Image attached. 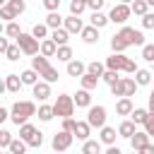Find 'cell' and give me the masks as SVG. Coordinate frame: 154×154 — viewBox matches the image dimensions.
Masks as SVG:
<instances>
[{"label": "cell", "instance_id": "5b68a950", "mask_svg": "<svg viewBox=\"0 0 154 154\" xmlns=\"http://www.w3.org/2000/svg\"><path fill=\"white\" fill-rule=\"evenodd\" d=\"M14 43L22 48V53H24V55H31V58L41 55V41H36V38L31 36V31H29V34L24 31V34H22V36H19Z\"/></svg>", "mask_w": 154, "mask_h": 154}, {"label": "cell", "instance_id": "b9f144b4", "mask_svg": "<svg viewBox=\"0 0 154 154\" xmlns=\"http://www.w3.org/2000/svg\"><path fill=\"white\" fill-rule=\"evenodd\" d=\"M26 147H29V144H26L24 140H14V142L10 144V149H7V152H12V154H24V152H26Z\"/></svg>", "mask_w": 154, "mask_h": 154}, {"label": "cell", "instance_id": "4dcf8cb0", "mask_svg": "<svg viewBox=\"0 0 154 154\" xmlns=\"http://www.w3.org/2000/svg\"><path fill=\"white\" fill-rule=\"evenodd\" d=\"M38 120H43V123H48V120H53L55 118V111H53V106H48V103H41L38 106Z\"/></svg>", "mask_w": 154, "mask_h": 154}, {"label": "cell", "instance_id": "bcb514c9", "mask_svg": "<svg viewBox=\"0 0 154 154\" xmlns=\"http://www.w3.org/2000/svg\"><path fill=\"white\" fill-rule=\"evenodd\" d=\"M43 7L48 10V14L51 12H58L60 10V0H43Z\"/></svg>", "mask_w": 154, "mask_h": 154}, {"label": "cell", "instance_id": "ffe728a7", "mask_svg": "<svg viewBox=\"0 0 154 154\" xmlns=\"http://www.w3.org/2000/svg\"><path fill=\"white\" fill-rule=\"evenodd\" d=\"M31 91H34V96H36L38 101H48V99H51V84H48V82H43V79H41Z\"/></svg>", "mask_w": 154, "mask_h": 154}, {"label": "cell", "instance_id": "8d00e7d4", "mask_svg": "<svg viewBox=\"0 0 154 154\" xmlns=\"http://www.w3.org/2000/svg\"><path fill=\"white\" fill-rule=\"evenodd\" d=\"M55 58H58L60 63H65V65L75 60V58H72V48H70V46H60V48H58V55H55Z\"/></svg>", "mask_w": 154, "mask_h": 154}, {"label": "cell", "instance_id": "4316f807", "mask_svg": "<svg viewBox=\"0 0 154 154\" xmlns=\"http://www.w3.org/2000/svg\"><path fill=\"white\" fill-rule=\"evenodd\" d=\"M149 118H152V113H149L147 108H135L132 116H130V120H132L135 125H142V128H144V123H147Z\"/></svg>", "mask_w": 154, "mask_h": 154}, {"label": "cell", "instance_id": "681fc988", "mask_svg": "<svg viewBox=\"0 0 154 154\" xmlns=\"http://www.w3.org/2000/svg\"><path fill=\"white\" fill-rule=\"evenodd\" d=\"M137 70H140V67H137V63H135V60H130V58H128V63H125V70H123V72H128V75H135V72H137Z\"/></svg>", "mask_w": 154, "mask_h": 154}, {"label": "cell", "instance_id": "9f6ffc18", "mask_svg": "<svg viewBox=\"0 0 154 154\" xmlns=\"http://www.w3.org/2000/svg\"><path fill=\"white\" fill-rule=\"evenodd\" d=\"M2 154H12V152H2Z\"/></svg>", "mask_w": 154, "mask_h": 154}, {"label": "cell", "instance_id": "8fae6325", "mask_svg": "<svg viewBox=\"0 0 154 154\" xmlns=\"http://www.w3.org/2000/svg\"><path fill=\"white\" fill-rule=\"evenodd\" d=\"M72 140H75V135H70V132H55L53 135V140H51V147H53V152L55 154H63L65 149H70L72 147Z\"/></svg>", "mask_w": 154, "mask_h": 154}, {"label": "cell", "instance_id": "30bf717a", "mask_svg": "<svg viewBox=\"0 0 154 154\" xmlns=\"http://www.w3.org/2000/svg\"><path fill=\"white\" fill-rule=\"evenodd\" d=\"M87 123L91 125V128H106V106H91L89 111H87Z\"/></svg>", "mask_w": 154, "mask_h": 154}, {"label": "cell", "instance_id": "ab89813d", "mask_svg": "<svg viewBox=\"0 0 154 154\" xmlns=\"http://www.w3.org/2000/svg\"><path fill=\"white\" fill-rule=\"evenodd\" d=\"M14 142V137H12V132L10 130H0V149H10V144Z\"/></svg>", "mask_w": 154, "mask_h": 154}, {"label": "cell", "instance_id": "603a6c76", "mask_svg": "<svg viewBox=\"0 0 154 154\" xmlns=\"http://www.w3.org/2000/svg\"><path fill=\"white\" fill-rule=\"evenodd\" d=\"M19 77H22V84H26V87H31V89H34V87H36V84L41 82V79H38L41 75H38L36 70H31V67H29V70H24V72H22Z\"/></svg>", "mask_w": 154, "mask_h": 154}, {"label": "cell", "instance_id": "8992f818", "mask_svg": "<svg viewBox=\"0 0 154 154\" xmlns=\"http://www.w3.org/2000/svg\"><path fill=\"white\" fill-rule=\"evenodd\" d=\"M135 91H137V82H135V77H123L118 84L111 87V94L118 96V99H130V96H135Z\"/></svg>", "mask_w": 154, "mask_h": 154}, {"label": "cell", "instance_id": "6f0895ef", "mask_svg": "<svg viewBox=\"0 0 154 154\" xmlns=\"http://www.w3.org/2000/svg\"><path fill=\"white\" fill-rule=\"evenodd\" d=\"M132 154H137V152H132Z\"/></svg>", "mask_w": 154, "mask_h": 154}, {"label": "cell", "instance_id": "9c48e42d", "mask_svg": "<svg viewBox=\"0 0 154 154\" xmlns=\"http://www.w3.org/2000/svg\"><path fill=\"white\" fill-rule=\"evenodd\" d=\"M130 14H132V7H130V5H125V2H118V5H113V7H111L108 19H111L113 24H125V22L130 19Z\"/></svg>", "mask_w": 154, "mask_h": 154}, {"label": "cell", "instance_id": "f5cc1de1", "mask_svg": "<svg viewBox=\"0 0 154 154\" xmlns=\"http://www.w3.org/2000/svg\"><path fill=\"white\" fill-rule=\"evenodd\" d=\"M137 154H154V144L149 142V144H147V147H142V149H140Z\"/></svg>", "mask_w": 154, "mask_h": 154}, {"label": "cell", "instance_id": "db71d44e", "mask_svg": "<svg viewBox=\"0 0 154 154\" xmlns=\"http://www.w3.org/2000/svg\"><path fill=\"white\" fill-rule=\"evenodd\" d=\"M7 118H10V111H7V108H0V123L7 120Z\"/></svg>", "mask_w": 154, "mask_h": 154}, {"label": "cell", "instance_id": "4fadbf2b", "mask_svg": "<svg viewBox=\"0 0 154 154\" xmlns=\"http://www.w3.org/2000/svg\"><path fill=\"white\" fill-rule=\"evenodd\" d=\"M116 137H120V135H118V130H116V128H111V125H106V128H101V130H99V142H101V144L116 147Z\"/></svg>", "mask_w": 154, "mask_h": 154}, {"label": "cell", "instance_id": "c3c4849f", "mask_svg": "<svg viewBox=\"0 0 154 154\" xmlns=\"http://www.w3.org/2000/svg\"><path fill=\"white\" fill-rule=\"evenodd\" d=\"M142 26L144 29H154V12H149V14L142 17Z\"/></svg>", "mask_w": 154, "mask_h": 154}, {"label": "cell", "instance_id": "7402d4cb", "mask_svg": "<svg viewBox=\"0 0 154 154\" xmlns=\"http://www.w3.org/2000/svg\"><path fill=\"white\" fill-rule=\"evenodd\" d=\"M89 135H91V125H89L87 120H77V128H75V137H77V140H82V142H87V140H91Z\"/></svg>", "mask_w": 154, "mask_h": 154}, {"label": "cell", "instance_id": "f907efd6", "mask_svg": "<svg viewBox=\"0 0 154 154\" xmlns=\"http://www.w3.org/2000/svg\"><path fill=\"white\" fill-rule=\"evenodd\" d=\"M144 132H147L149 137H154V116H152V118L144 123Z\"/></svg>", "mask_w": 154, "mask_h": 154}, {"label": "cell", "instance_id": "6da1fadb", "mask_svg": "<svg viewBox=\"0 0 154 154\" xmlns=\"http://www.w3.org/2000/svg\"><path fill=\"white\" fill-rule=\"evenodd\" d=\"M36 113H38V111H36V103H34V101H14L12 108H10V120H12L17 128H22V125H26L29 118L36 116Z\"/></svg>", "mask_w": 154, "mask_h": 154}, {"label": "cell", "instance_id": "11a10c76", "mask_svg": "<svg viewBox=\"0 0 154 154\" xmlns=\"http://www.w3.org/2000/svg\"><path fill=\"white\" fill-rule=\"evenodd\" d=\"M103 154H123V152H120V149H118V147H108V149H106V152H103Z\"/></svg>", "mask_w": 154, "mask_h": 154}, {"label": "cell", "instance_id": "836d02e7", "mask_svg": "<svg viewBox=\"0 0 154 154\" xmlns=\"http://www.w3.org/2000/svg\"><path fill=\"white\" fill-rule=\"evenodd\" d=\"M31 36H34L36 41H46V38H51L46 24H34V26H31Z\"/></svg>", "mask_w": 154, "mask_h": 154}, {"label": "cell", "instance_id": "f6af8a7d", "mask_svg": "<svg viewBox=\"0 0 154 154\" xmlns=\"http://www.w3.org/2000/svg\"><path fill=\"white\" fill-rule=\"evenodd\" d=\"M75 128H77V120H75V118H65V120H63V132L75 135Z\"/></svg>", "mask_w": 154, "mask_h": 154}, {"label": "cell", "instance_id": "52a82bcc", "mask_svg": "<svg viewBox=\"0 0 154 154\" xmlns=\"http://www.w3.org/2000/svg\"><path fill=\"white\" fill-rule=\"evenodd\" d=\"M19 140H24L29 147L38 149V147L43 144V132H38L31 123H26V125H22V128H19Z\"/></svg>", "mask_w": 154, "mask_h": 154}, {"label": "cell", "instance_id": "9a60e30c", "mask_svg": "<svg viewBox=\"0 0 154 154\" xmlns=\"http://www.w3.org/2000/svg\"><path fill=\"white\" fill-rule=\"evenodd\" d=\"M22 87H24V84H22V77H19V75L10 72V75L5 77V91H10V94H19Z\"/></svg>", "mask_w": 154, "mask_h": 154}, {"label": "cell", "instance_id": "d4e9b609", "mask_svg": "<svg viewBox=\"0 0 154 154\" xmlns=\"http://www.w3.org/2000/svg\"><path fill=\"white\" fill-rule=\"evenodd\" d=\"M79 36H82V41H84V43H89V46L99 43V29H94L91 24H89V26H84V31H82Z\"/></svg>", "mask_w": 154, "mask_h": 154}, {"label": "cell", "instance_id": "f546056e", "mask_svg": "<svg viewBox=\"0 0 154 154\" xmlns=\"http://www.w3.org/2000/svg\"><path fill=\"white\" fill-rule=\"evenodd\" d=\"M87 72L101 79V77H103V72H106V63H99V60H91V63L87 65Z\"/></svg>", "mask_w": 154, "mask_h": 154}, {"label": "cell", "instance_id": "d590c367", "mask_svg": "<svg viewBox=\"0 0 154 154\" xmlns=\"http://www.w3.org/2000/svg\"><path fill=\"white\" fill-rule=\"evenodd\" d=\"M130 7H132V14H140V17L149 14V2H147V0H135Z\"/></svg>", "mask_w": 154, "mask_h": 154}, {"label": "cell", "instance_id": "1f68e13d", "mask_svg": "<svg viewBox=\"0 0 154 154\" xmlns=\"http://www.w3.org/2000/svg\"><path fill=\"white\" fill-rule=\"evenodd\" d=\"M82 154H101V142H99V140H87V142H82Z\"/></svg>", "mask_w": 154, "mask_h": 154}, {"label": "cell", "instance_id": "7c38bea8", "mask_svg": "<svg viewBox=\"0 0 154 154\" xmlns=\"http://www.w3.org/2000/svg\"><path fill=\"white\" fill-rule=\"evenodd\" d=\"M125 63H128V55H120V53H111V55L106 58V70L120 72V70H125Z\"/></svg>", "mask_w": 154, "mask_h": 154}, {"label": "cell", "instance_id": "ba28073f", "mask_svg": "<svg viewBox=\"0 0 154 154\" xmlns=\"http://www.w3.org/2000/svg\"><path fill=\"white\" fill-rule=\"evenodd\" d=\"M24 10H26V2H24V0H10L7 5L0 7V19H7V24H10V22H14Z\"/></svg>", "mask_w": 154, "mask_h": 154}, {"label": "cell", "instance_id": "d6986e66", "mask_svg": "<svg viewBox=\"0 0 154 154\" xmlns=\"http://www.w3.org/2000/svg\"><path fill=\"white\" fill-rule=\"evenodd\" d=\"M67 75L70 77H84L87 75V65L82 63V60H72V63H67Z\"/></svg>", "mask_w": 154, "mask_h": 154}, {"label": "cell", "instance_id": "e575fe53", "mask_svg": "<svg viewBox=\"0 0 154 154\" xmlns=\"http://www.w3.org/2000/svg\"><path fill=\"white\" fill-rule=\"evenodd\" d=\"M135 82H137V87H147L149 82H152V70H137L135 72Z\"/></svg>", "mask_w": 154, "mask_h": 154}, {"label": "cell", "instance_id": "680465c9", "mask_svg": "<svg viewBox=\"0 0 154 154\" xmlns=\"http://www.w3.org/2000/svg\"><path fill=\"white\" fill-rule=\"evenodd\" d=\"M53 154H55V152H53Z\"/></svg>", "mask_w": 154, "mask_h": 154}, {"label": "cell", "instance_id": "484cf974", "mask_svg": "<svg viewBox=\"0 0 154 154\" xmlns=\"http://www.w3.org/2000/svg\"><path fill=\"white\" fill-rule=\"evenodd\" d=\"M41 55H43V58H55V55H58V46H55L53 38L41 41Z\"/></svg>", "mask_w": 154, "mask_h": 154}, {"label": "cell", "instance_id": "2e32d148", "mask_svg": "<svg viewBox=\"0 0 154 154\" xmlns=\"http://www.w3.org/2000/svg\"><path fill=\"white\" fill-rule=\"evenodd\" d=\"M72 99H75V106H77V108H87V111L91 108V91L79 89V91L72 96Z\"/></svg>", "mask_w": 154, "mask_h": 154}, {"label": "cell", "instance_id": "ac0fdd59", "mask_svg": "<svg viewBox=\"0 0 154 154\" xmlns=\"http://www.w3.org/2000/svg\"><path fill=\"white\" fill-rule=\"evenodd\" d=\"M149 140H152V137H149L144 130H137V135L130 140V147H132V152H140L142 147H147V144H149Z\"/></svg>", "mask_w": 154, "mask_h": 154}, {"label": "cell", "instance_id": "83f0119b", "mask_svg": "<svg viewBox=\"0 0 154 154\" xmlns=\"http://www.w3.org/2000/svg\"><path fill=\"white\" fill-rule=\"evenodd\" d=\"M51 38H53V41H55V46L60 48V46H67L70 34H67V29H55V31H51Z\"/></svg>", "mask_w": 154, "mask_h": 154}, {"label": "cell", "instance_id": "7bdbcfd3", "mask_svg": "<svg viewBox=\"0 0 154 154\" xmlns=\"http://www.w3.org/2000/svg\"><path fill=\"white\" fill-rule=\"evenodd\" d=\"M19 53H22V48H19V46H17V43H12V46H10V48H7V53H5V58H7V60H12V63H14V60H19Z\"/></svg>", "mask_w": 154, "mask_h": 154}, {"label": "cell", "instance_id": "60d3db41", "mask_svg": "<svg viewBox=\"0 0 154 154\" xmlns=\"http://www.w3.org/2000/svg\"><path fill=\"white\" fill-rule=\"evenodd\" d=\"M101 79H103V82H106V84H108V87H113V84H118V82H120V79H123V77H120V75H118V72H113V70H106V72H103V77H101Z\"/></svg>", "mask_w": 154, "mask_h": 154}, {"label": "cell", "instance_id": "ee69618b", "mask_svg": "<svg viewBox=\"0 0 154 154\" xmlns=\"http://www.w3.org/2000/svg\"><path fill=\"white\" fill-rule=\"evenodd\" d=\"M142 58H144L147 63H152V65H154V43H147V46L142 48Z\"/></svg>", "mask_w": 154, "mask_h": 154}, {"label": "cell", "instance_id": "e0dca14e", "mask_svg": "<svg viewBox=\"0 0 154 154\" xmlns=\"http://www.w3.org/2000/svg\"><path fill=\"white\" fill-rule=\"evenodd\" d=\"M118 135L125 137V140H132V137L137 135V125H135L132 120H123V123L118 125Z\"/></svg>", "mask_w": 154, "mask_h": 154}, {"label": "cell", "instance_id": "277c9868", "mask_svg": "<svg viewBox=\"0 0 154 154\" xmlns=\"http://www.w3.org/2000/svg\"><path fill=\"white\" fill-rule=\"evenodd\" d=\"M75 108H77V106H75V99H72L70 94H60V96L55 99V103H53L55 116L63 118V120H65V118H72V116H75Z\"/></svg>", "mask_w": 154, "mask_h": 154}, {"label": "cell", "instance_id": "74e56055", "mask_svg": "<svg viewBox=\"0 0 154 154\" xmlns=\"http://www.w3.org/2000/svg\"><path fill=\"white\" fill-rule=\"evenodd\" d=\"M84 10H87V0H72L70 2V14L72 17H79Z\"/></svg>", "mask_w": 154, "mask_h": 154}, {"label": "cell", "instance_id": "816d5d0a", "mask_svg": "<svg viewBox=\"0 0 154 154\" xmlns=\"http://www.w3.org/2000/svg\"><path fill=\"white\" fill-rule=\"evenodd\" d=\"M147 111H149V113L154 116V89L149 91V99H147Z\"/></svg>", "mask_w": 154, "mask_h": 154}, {"label": "cell", "instance_id": "44dd1931", "mask_svg": "<svg viewBox=\"0 0 154 154\" xmlns=\"http://www.w3.org/2000/svg\"><path fill=\"white\" fill-rule=\"evenodd\" d=\"M132 111H135L132 99H118L116 101V113L118 116H132Z\"/></svg>", "mask_w": 154, "mask_h": 154}, {"label": "cell", "instance_id": "3957f363", "mask_svg": "<svg viewBox=\"0 0 154 154\" xmlns=\"http://www.w3.org/2000/svg\"><path fill=\"white\" fill-rule=\"evenodd\" d=\"M113 36L120 38L128 48H130V46H142V48L147 46V43H144V34H142L140 29H132V26H123V29H120L118 34H113Z\"/></svg>", "mask_w": 154, "mask_h": 154}, {"label": "cell", "instance_id": "7dc6e473", "mask_svg": "<svg viewBox=\"0 0 154 154\" xmlns=\"http://www.w3.org/2000/svg\"><path fill=\"white\" fill-rule=\"evenodd\" d=\"M101 7H103V0H87V10H91V14L101 12Z\"/></svg>", "mask_w": 154, "mask_h": 154}, {"label": "cell", "instance_id": "cb8c5ba5", "mask_svg": "<svg viewBox=\"0 0 154 154\" xmlns=\"http://www.w3.org/2000/svg\"><path fill=\"white\" fill-rule=\"evenodd\" d=\"M51 31H55V29H63V24H65V19L60 17V12H51L48 17H46V22H43Z\"/></svg>", "mask_w": 154, "mask_h": 154}, {"label": "cell", "instance_id": "5bb4252c", "mask_svg": "<svg viewBox=\"0 0 154 154\" xmlns=\"http://www.w3.org/2000/svg\"><path fill=\"white\" fill-rule=\"evenodd\" d=\"M63 29H67V34H82L84 31V22L79 19V17H65V24H63Z\"/></svg>", "mask_w": 154, "mask_h": 154}, {"label": "cell", "instance_id": "d6a6232c", "mask_svg": "<svg viewBox=\"0 0 154 154\" xmlns=\"http://www.w3.org/2000/svg\"><path fill=\"white\" fill-rule=\"evenodd\" d=\"M2 31H5V36H7V38H14V41H17V38L24 34V31L19 29V24H17V22H10V24H5V29H2Z\"/></svg>", "mask_w": 154, "mask_h": 154}, {"label": "cell", "instance_id": "f35d334b", "mask_svg": "<svg viewBox=\"0 0 154 154\" xmlns=\"http://www.w3.org/2000/svg\"><path fill=\"white\" fill-rule=\"evenodd\" d=\"M79 82H82V89L91 91V89H96V84H99V77H94V75H89V72H87V75H84Z\"/></svg>", "mask_w": 154, "mask_h": 154}, {"label": "cell", "instance_id": "f1b7e54d", "mask_svg": "<svg viewBox=\"0 0 154 154\" xmlns=\"http://www.w3.org/2000/svg\"><path fill=\"white\" fill-rule=\"evenodd\" d=\"M89 22H91V26H94V29H103L111 19H108V14H103V12H94V14L89 17Z\"/></svg>", "mask_w": 154, "mask_h": 154}, {"label": "cell", "instance_id": "7a4b0ae2", "mask_svg": "<svg viewBox=\"0 0 154 154\" xmlns=\"http://www.w3.org/2000/svg\"><path fill=\"white\" fill-rule=\"evenodd\" d=\"M31 70H36L38 75H41V79L43 82H48V84H53V82H58V70L48 63V58H43V55H36V58H31Z\"/></svg>", "mask_w": 154, "mask_h": 154}]
</instances>
